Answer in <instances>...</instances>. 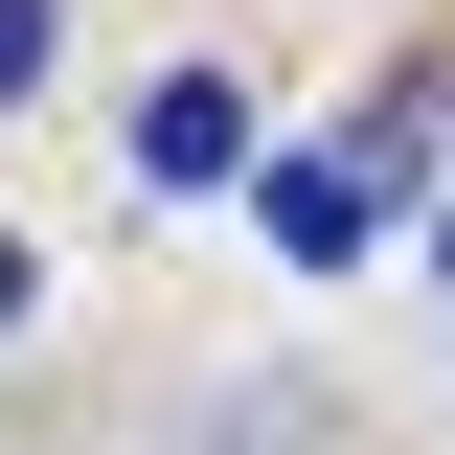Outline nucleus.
<instances>
[{
    "mask_svg": "<svg viewBox=\"0 0 455 455\" xmlns=\"http://www.w3.org/2000/svg\"><path fill=\"white\" fill-rule=\"evenodd\" d=\"M137 182H251V92L228 68H160L137 92Z\"/></svg>",
    "mask_w": 455,
    "mask_h": 455,
    "instance_id": "nucleus-1",
    "label": "nucleus"
},
{
    "mask_svg": "<svg viewBox=\"0 0 455 455\" xmlns=\"http://www.w3.org/2000/svg\"><path fill=\"white\" fill-rule=\"evenodd\" d=\"M46 46H68V0H0V92H46Z\"/></svg>",
    "mask_w": 455,
    "mask_h": 455,
    "instance_id": "nucleus-3",
    "label": "nucleus"
},
{
    "mask_svg": "<svg viewBox=\"0 0 455 455\" xmlns=\"http://www.w3.org/2000/svg\"><path fill=\"white\" fill-rule=\"evenodd\" d=\"M251 205H274V251H296V274H341V251H364V160H274Z\"/></svg>",
    "mask_w": 455,
    "mask_h": 455,
    "instance_id": "nucleus-2",
    "label": "nucleus"
},
{
    "mask_svg": "<svg viewBox=\"0 0 455 455\" xmlns=\"http://www.w3.org/2000/svg\"><path fill=\"white\" fill-rule=\"evenodd\" d=\"M23 296H46V274H23V228H0V319H23Z\"/></svg>",
    "mask_w": 455,
    "mask_h": 455,
    "instance_id": "nucleus-4",
    "label": "nucleus"
}]
</instances>
